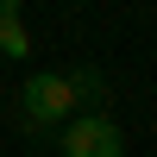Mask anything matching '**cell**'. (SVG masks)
<instances>
[{"label": "cell", "mask_w": 157, "mask_h": 157, "mask_svg": "<svg viewBox=\"0 0 157 157\" xmlns=\"http://www.w3.org/2000/svg\"><path fill=\"white\" fill-rule=\"evenodd\" d=\"M63 157H126V138L113 126V113H82V120L63 126Z\"/></svg>", "instance_id": "7a4b0ae2"}, {"label": "cell", "mask_w": 157, "mask_h": 157, "mask_svg": "<svg viewBox=\"0 0 157 157\" xmlns=\"http://www.w3.org/2000/svg\"><path fill=\"white\" fill-rule=\"evenodd\" d=\"M0 25H19V0H0Z\"/></svg>", "instance_id": "5b68a950"}, {"label": "cell", "mask_w": 157, "mask_h": 157, "mask_svg": "<svg viewBox=\"0 0 157 157\" xmlns=\"http://www.w3.org/2000/svg\"><path fill=\"white\" fill-rule=\"evenodd\" d=\"M19 107H25V126H32V132H44V126H63V120L75 113V88H69V75L38 69L32 82L19 88Z\"/></svg>", "instance_id": "6da1fadb"}, {"label": "cell", "mask_w": 157, "mask_h": 157, "mask_svg": "<svg viewBox=\"0 0 157 157\" xmlns=\"http://www.w3.org/2000/svg\"><path fill=\"white\" fill-rule=\"evenodd\" d=\"M0 50H6V57H25V50H32L25 25H0Z\"/></svg>", "instance_id": "277c9868"}, {"label": "cell", "mask_w": 157, "mask_h": 157, "mask_svg": "<svg viewBox=\"0 0 157 157\" xmlns=\"http://www.w3.org/2000/svg\"><path fill=\"white\" fill-rule=\"evenodd\" d=\"M69 88H75V107H82V113H107V75H101V69H75L69 75Z\"/></svg>", "instance_id": "3957f363"}]
</instances>
